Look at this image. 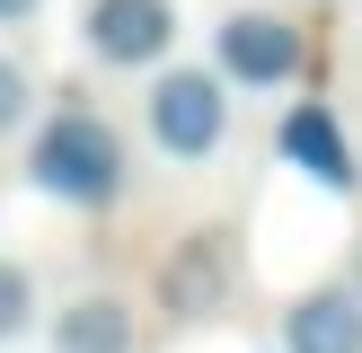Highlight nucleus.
<instances>
[{"mask_svg": "<svg viewBox=\"0 0 362 353\" xmlns=\"http://www.w3.org/2000/svg\"><path fill=\"white\" fill-rule=\"evenodd\" d=\"M27 186L62 212H115L133 194V141L98 106H53L27 124Z\"/></svg>", "mask_w": 362, "mask_h": 353, "instance_id": "obj_1", "label": "nucleus"}, {"mask_svg": "<svg viewBox=\"0 0 362 353\" xmlns=\"http://www.w3.org/2000/svg\"><path fill=\"white\" fill-rule=\"evenodd\" d=\"M141 133H151V150L168 159V168H204V159H221L230 141V80L212 62H159L141 71Z\"/></svg>", "mask_w": 362, "mask_h": 353, "instance_id": "obj_2", "label": "nucleus"}, {"mask_svg": "<svg viewBox=\"0 0 362 353\" xmlns=\"http://www.w3.org/2000/svg\"><path fill=\"white\" fill-rule=\"evenodd\" d=\"M212 71L230 80V97H274V88H300L310 71V27L283 9H230L212 27Z\"/></svg>", "mask_w": 362, "mask_h": 353, "instance_id": "obj_3", "label": "nucleus"}, {"mask_svg": "<svg viewBox=\"0 0 362 353\" xmlns=\"http://www.w3.org/2000/svg\"><path fill=\"white\" fill-rule=\"evenodd\" d=\"M177 0H88L80 9V53L98 71H159L177 62Z\"/></svg>", "mask_w": 362, "mask_h": 353, "instance_id": "obj_4", "label": "nucleus"}, {"mask_svg": "<svg viewBox=\"0 0 362 353\" xmlns=\"http://www.w3.org/2000/svg\"><path fill=\"white\" fill-rule=\"evenodd\" d=\"M274 150H283L292 176H310V186H327V194H354L362 186V159H354V141H345V115H336L327 97H292V106H283Z\"/></svg>", "mask_w": 362, "mask_h": 353, "instance_id": "obj_5", "label": "nucleus"}, {"mask_svg": "<svg viewBox=\"0 0 362 353\" xmlns=\"http://www.w3.org/2000/svg\"><path fill=\"white\" fill-rule=\"evenodd\" d=\"M45 353H141L133 292H71L62 309H45Z\"/></svg>", "mask_w": 362, "mask_h": 353, "instance_id": "obj_6", "label": "nucleus"}, {"mask_svg": "<svg viewBox=\"0 0 362 353\" xmlns=\"http://www.w3.org/2000/svg\"><path fill=\"white\" fill-rule=\"evenodd\" d=\"M274 353H362L354 282H310V292H292L283 318H274Z\"/></svg>", "mask_w": 362, "mask_h": 353, "instance_id": "obj_7", "label": "nucleus"}, {"mask_svg": "<svg viewBox=\"0 0 362 353\" xmlns=\"http://www.w3.org/2000/svg\"><path fill=\"white\" fill-rule=\"evenodd\" d=\"M35 327H45V282H35L27 256H9V247H0V353L27 345Z\"/></svg>", "mask_w": 362, "mask_h": 353, "instance_id": "obj_8", "label": "nucleus"}, {"mask_svg": "<svg viewBox=\"0 0 362 353\" xmlns=\"http://www.w3.org/2000/svg\"><path fill=\"white\" fill-rule=\"evenodd\" d=\"M35 106H45V88H35V71L18 62L9 44H0V141H18L35 124Z\"/></svg>", "mask_w": 362, "mask_h": 353, "instance_id": "obj_9", "label": "nucleus"}, {"mask_svg": "<svg viewBox=\"0 0 362 353\" xmlns=\"http://www.w3.org/2000/svg\"><path fill=\"white\" fill-rule=\"evenodd\" d=\"M35 18H45V0H0V35H9V27H35Z\"/></svg>", "mask_w": 362, "mask_h": 353, "instance_id": "obj_10", "label": "nucleus"}, {"mask_svg": "<svg viewBox=\"0 0 362 353\" xmlns=\"http://www.w3.org/2000/svg\"><path fill=\"white\" fill-rule=\"evenodd\" d=\"M345 282H354V300H362V247H354V265H345Z\"/></svg>", "mask_w": 362, "mask_h": 353, "instance_id": "obj_11", "label": "nucleus"}]
</instances>
